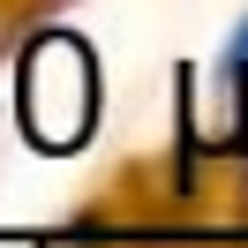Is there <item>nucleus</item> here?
<instances>
[{"instance_id":"1","label":"nucleus","mask_w":248,"mask_h":248,"mask_svg":"<svg viewBox=\"0 0 248 248\" xmlns=\"http://www.w3.org/2000/svg\"><path fill=\"white\" fill-rule=\"evenodd\" d=\"M226 68H233V76H248V16L233 23V38H226Z\"/></svg>"},{"instance_id":"2","label":"nucleus","mask_w":248,"mask_h":248,"mask_svg":"<svg viewBox=\"0 0 248 248\" xmlns=\"http://www.w3.org/2000/svg\"><path fill=\"white\" fill-rule=\"evenodd\" d=\"M53 248H83V241H53Z\"/></svg>"}]
</instances>
